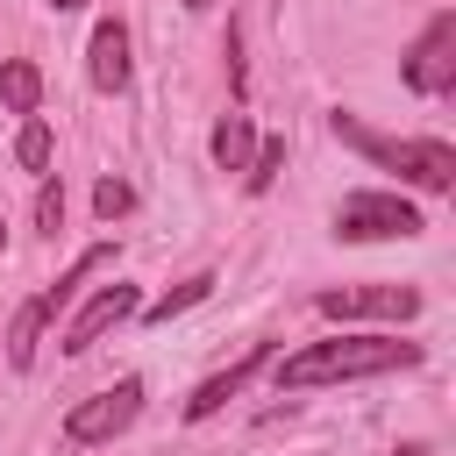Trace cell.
I'll list each match as a JSON object with an SVG mask.
<instances>
[{
	"label": "cell",
	"instance_id": "obj_1",
	"mask_svg": "<svg viewBox=\"0 0 456 456\" xmlns=\"http://www.w3.org/2000/svg\"><path fill=\"white\" fill-rule=\"evenodd\" d=\"M420 363V342L399 335H335V342H306L278 363V392H314V385H342V378H378V370H406Z\"/></svg>",
	"mask_w": 456,
	"mask_h": 456
},
{
	"label": "cell",
	"instance_id": "obj_11",
	"mask_svg": "<svg viewBox=\"0 0 456 456\" xmlns=\"http://www.w3.org/2000/svg\"><path fill=\"white\" fill-rule=\"evenodd\" d=\"M43 328H50V306H43V299H21V306H14V321H7V363H14V370H28V363H36Z\"/></svg>",
	"mask_w": 456,
	"mask_h": 456
},
{
	"label": "cell",
	"instance_id": "obj_9",
	"mask_svg": "<svg viewBox=\"0 0 456 456\" xmlns=\"http://www.w3.org/2000/svg\"><path fill=\"white\" fill-rule=\"evenodd\" d=\"M93 86H100V93H121V86H128V28H121L114 14L93 28Z\"/></svg>",
	"mask_w": 456,
	"mask_h": 456
},
{
	"label": "cell",
	"instance_id": "obj_2",
	"mask_svg": "<svg viewBox=\"0 0 456 456\" xmlns=\"http://www.w3.org/2000/svg\"><path fill=\"white\" fill-rule=\"evenodd\" d=\"M335 135L349 142V150H363L370 164H385V171H399L406 185H420V192H449L456 185V150L442 142V135H378V128H363L356 114H335Z\"/></svg>",
	"mask_w": 456,
	"mask_h": 456
},
{
	"label": "cell",
	"instance_id": "obj_6",
	"mask_svg": "<svg viewBox=\"0 0 456 456\" xmlns=\"http://www.w3.org/2000/svg\"><path fill=\"white\" fill-rule=\"evenodd\" d=\"M314 306L328 321H413L420 292L413 285H342V292H321Z\"/></svg>",
	"mask_w": 456,
	"mask_h": 456
},
{
	"label": "cell",
	"instance_id": "obj_15",
	"mask_svg": "<svg viewBox=\"0 0 456 456\" xmlns=\"http://www.w3.org/2000/svg\"><path fill=\"white\" fill-rule=\"evenodd\" d=\"M14 157L28 164V171H50V121H21V135H14Z\"/></svg>",
	"mask_w": 456,
	"mask_h": 456
},
{
	"label": "cell",
	"instance_id": "obj_13",
	"mask_svg": "<svg viewBox=\"0 0 456 456\" xmlns=\"http://www.w3.org/2000/svg\"><path fill=\"white\" fill-rule=\"evenodd\" d=\"M249 157H256V128H249V114H228L214 128V164L221 171H249Z\"/></svg>",
	"mask_w": 456,
	"mask_h": 456
},
{
	"label": "cell",
	"instance_id": "obj_21",
	"mask_svg": "<svg viewBox=\"0 0 456 456\" xmlns=\"http://www.w3.org/2000/svg\"><path fill=\"white\" fill-rule=\"evenodd\" d=\"M0 249H7V214H0Z\"/></svg>",
	"mask_w": 456,
	"mask_h": 456
},
{
	"label": "cell",
	"instance_id": "obj_14",
	"mask_svg": "<svg viewBox=\"0 0 456 456\" xmlns=\"http://www.w3.org/2000/svg\"><path fill=\"white\" fill-rule=\"evenodd\" d=\"M285 171V135H271V142H256V157H249V171H242V185L249 192H271V178Z\"/></svg>",
	"mask_w": 456,
	"mask_h": 456
},
{
	"label": "cell",
	"instance_id": "obj_5",
	"mask_svg": "<svg viewBox=\"0 0 456 456\" xmlns=\"http://www.w3.org/2000/svg\"><path fill=\"white\" fill-rule=\"evenodd\" d=\"M406 86L428 93V100L456 86V14H449V7H442V14L420 28V43L406 50Z\"/></svg>",
	"mask_w": 456,
	"mask_h": 456
},
{
	"label": "cell",
	"instance_id": "obj_3",
	"mask_svg": "<svg viewBox=\"0 0 456 456\" xmlns=\"http://www.w3.org/2000/svg\"><path fill=\"white\" fill-rule=\"evenodd\" d=\"M428 221H420V207L413 200H399V192H349L342 207H335V235L342 242H378V235H420Z\"/></svg>",
	"mask_w": 456,
	"mask_h": 456
},
{
	"label": "cell",
	"instance_id": "obj_10",
	"mask_svg": "<svg viewBox=\"0 0 456 456\" xmlns=\"http://www.w3.org/2000/svg\"><path fill=\"white\" fill-rule=\"evenodd\" d=\"M107 264H114V242H93V249H86V256H78V264H71V271L50 285V292H36V299L50 306V321H57V314H64V306L86 292V278H93V271H107Z\"/></svg>",
	"mask_w": 456,
	"mask_h": 456
},
{
	"label": "cell",
	"instance_id": "obj_16",
	"mask_svg": "<svg viewBox=\"0 0 456 456\" xmlns=\"http://www.w3.org/2000/svg\"><path fill=\"white\" fill-rule=\"evenodd\" d=\"M207 292H214V278H207V271H200V278H185V285H178V292H164V299H157V306H150V321H171V314H185V306H200V299H207Z\"/></svg>",
	"mask_w": 456,
	"mask_h": 456
},
{
	"label": "cell",
	"instance_id": "obj_17",
	"mask_svg": "<svg viewBox=\"0 0 456 456\" xmlns=\"http://www.w3.org/2000/svg\"><path fill=\"white\" fill-rule=\"evenodd\" d=\"M128 207H135V192H128V178H100V185H93V214H100V221H121Z\"/></svg>",
	"mask_w": 456,
	"mask_h": 456
},
{
	"label": "cell",
	"instance_id": "obj_18",
	"mask_svg": "<svg viewBox=\"0 0 456 456\" xmlns=\"http://www.w3.org/2000/svg\"><path fill=\"white\" fill-rule=\"evenodd\" d=\"M36 228H43V235L64 228V185H57V178H43V192H36Z\"/></svg>",
	"mask_w": 456,
	"mask_h": 456
},
{
	"label": "cell",
	"instance_id": "obj_22",
	"mask_svg": "<svg viewBox=\"0 0 456 456\" xmlns=\"http://www.w3.org/2000/svg\"><path fill=\"white\" fill-rule=\"evenodd\" d=\"M185 7H214V0H185Z\"/></svg>",
	"mask_w": 456,
	"mask_h": 456
},
{
	"label": "cell",
	"instance_id": "obj_12",
	"mask_svg": "<svg viewBox=\"0 0 456 456\" xmlns=\"http://www.w3.org/2000/svg\"><path fill=\"white\" fill-rule=\"evenodd\" d=\"M0 100H7L14 114H36V107H43V71H36L28 57H7V64H0Z\"/></svg>",
	"mask_w": 456,
	"mask_h": 456
},
{
	"label": "cell",
	"instance_id": "obj_4",
	"mask_svg": "<svg viewBox=\"0 0 456 456\" xmlns=\"http://www.w3.org/2000/svg\"><path fill=\"white\" fill-rule=\"evenodd\" d=\"M135 413H142V378H121V385H107V392H93V399H78L64 413V442H78V449L114 442Z\"/></svg>",
	"mask_w": 456,
	"mask_h": 456
},
{
	"label": "cell",
	"instance_id": "obj_20",
	"mask_svg": "<svg viewBox=\"0 0 456 456\" xmlns=\"http://www.w3.org/2000/svg\"><path fill=\"white\" fill-rule=\"evenodd\" d=\"M399 456H428V449H420V442H413V449H399Z\"/></svg>",
	"mask_w": 456,
	"mask_h": 456
},
{
	"label": "cell",
	"instance_id": "obj_19",
	"mask_svg": "<svg viewBox=\"0 0 456 456\" xmlns=\"http://www.w3.org/2000/svg\"><path fill=\"white\" fill-rule=\"evenodd\" d=\"M50 7H57V14H71V7H93V0H50Z\"/></svg>",
	"mask_w": 456,
	"mask_h": 456
},
{
	"label": "cell",
	"instance_id": "obj_7",
	"mask_svg": "<svg viewBox=\"0 0 456 456\" xmlns=\"http://www.w3.org/2000/svg\"><path fill=\"white\" fill-rule=\"evenodd\" d=\"M128 314H142V299H135V285H100L86 306H78V321L64 328V356H86L107 328H121Z\"/></svg>",
	"mask_w": 456,
	"mask_h": 456
},
{
	"label": "cell",
	"instance_id": "obj_8",
	"mask_svg": "<svg viewBox=\"0 0 456 456\" xmlns=\"http://www.w3.org/2000/svg\"><path fill=\"white\" fill-rule=\"evenodd\" d=\"M264 363H271V342H249V356H235L228 370H214V378H207V385L185 399V420H207V413H221V406H228V399H235V392H242V385H249Z\"/></svg>",
	"mask_w": 456,
	"mask_h": 456
}]
</instances>
